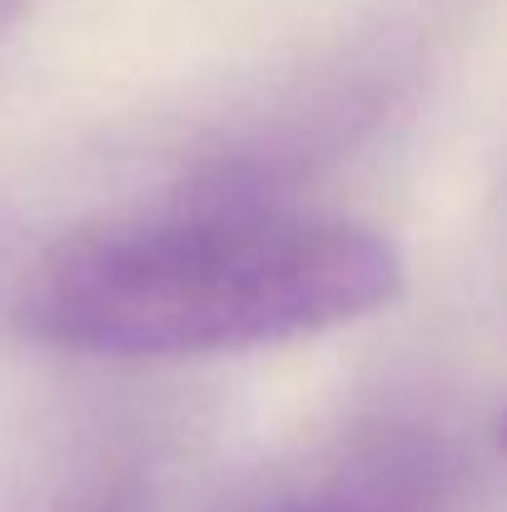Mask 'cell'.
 <instances>
[{
	"label": "cell",
	"mask_w": 507,
	"mask_h": 512,
	"mask_svg": "<svg viewBox=\"0 0 507 512\" xmlns=\"http://www.w3.org/2000/svg\"><path fill=\"white\" fill-rule=\"evenodd\" d=\"M398 289L388 239L343 214L209 199L45 244L10 284V324L85 358H209L368 319Z\"/></svg>",
	"instance_id": "obj_1"
},
{
	"label": "cell",
	"mask_w": 507,
	"mask_h": 512,
	"mask_svg": "<svg viewBox=\"0 0 507 512\" xmlns=\"http://www.w3.org/2000/svg\"><path fill=\"white\" fill-rule=\"evenodd\" d=\"M20 10H25V0H0V35L15 25V15H20Z\"/></svg>",
	"instance_id": "obj_3"
},
{
	"label": "cell",
	"mask_w": 507,
	"mask_h": 512,
	"mask_svg": "<svg viewBox=\"0 0 507 512\" xmlns=\"http://www.w3.org/2000/svg\"><path fill=\"white\" fill-rule=\"evenodd\" d=\"M249 512H458V483L438 453H393L289 488Z\"/></svg>",
	"instance_id": "obj_2"
}]
</instances>
